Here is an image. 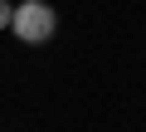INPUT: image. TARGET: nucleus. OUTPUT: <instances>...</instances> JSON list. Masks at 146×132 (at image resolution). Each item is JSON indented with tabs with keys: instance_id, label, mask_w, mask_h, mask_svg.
I'll use <instances>...</instances> for the list:
<instances>
[{
	"instance_id": "2",
	"label": "nucleus",
	"mask_w": 146,
	"mask_h": 132,
	"mask_svg": "<svg viewBox=\"0 0 146 132\" xmlns=\"http://www.w3.org/2000/svg\"><path fill=\"white\" fill-rule=\"evenodd\" d=\"M10 20H15V5H10V0H0V29H10Z\"/></svg>"
},
{
	"instance_id": "1",
	"label": "nucleus",
	"mask_w": 146,
	"mask_h": 132,
	"mask_svg": "<svg viewBox=\"0 0 146 132\" xmlns=\"http://www.w3.org/2000/svg\"><path fill=\"white\" fill-rule=\"evenodd\" d=\"M10 29H15V39H20V44H49V39H54V29H58V15H54L49 0H20Z\"/></svg>"
}]
</instances>
